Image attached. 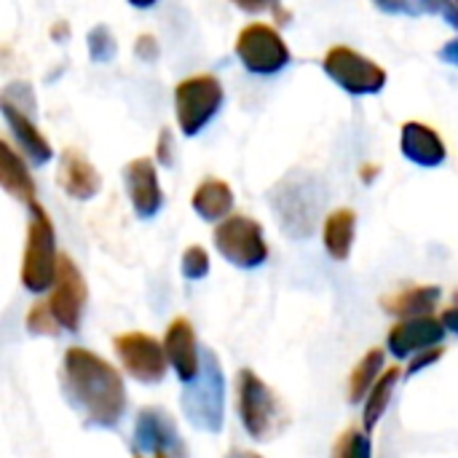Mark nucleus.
I'll list each match as a JSON object with an SVG mask.
<instances>
[{
    "label": "nucleus",
    "instance_id": "nucleus-1",
    "mask_svg": "<svg viewBox=\"0 0 458 458\" xmlns=\"http://www.w3.org/2000/svg\"><path fill=\"white\" fill-rule=\"evenodd\" d=\"M62 389L86 427L115 429L126 413L123 376L99 354L70 346L62 357Z\"/></svg>",
    "mask_w": 458,
    "mask_h": 458
},
{
    "label": "nucleus",
    "instance_id": "nucleus-2",
    "mask_svg": "<svg viewBox=\"0 0 458 458\" xmlns=\"http://www.w3.org/2000/svg\"><path fill=\"white\" fill-rule=\"evenodd\" d=\"M236 411H239L244 432L258 443L274 440L290 424V416L282 400L250 368H242L236 376Z\"/></svg>",
    "mask_w": 458,
    "mask_h": 458
},
{
    "label": "nucleus",
    "instance_id": "nucleus-3",
    "mask_svg": "<svg viewBox=\"0 0 458 458\" xmlns=\"http://www.w3.org/2000/svg\"><path fill=\"white\" fill-rule=\"evenodd\" d=\"M30 223H27V242L21 252V284L30 293H46L56 282L59 271V255H56V231L46 209L35 201L27 207Z\"/></svg>",
    "mask_w": 458,
    "mask_h": 458
},
{
    "label": "nucleus",
    "instance_id": "nucleus-4",
    "mask_svg": "<svg viewBox=\"0 0 458 458\" xmlns=\"http://www.w3.org/2000/svg\"><path fill=\"white\" fill-rule=\"evenodd\" d=\"M271 207L290 236H309L317 225L322 191L314 177L290 174L271 191Z\"/></svg>",
    "mask_w": 458,
    "mask_h": 458
},
{
    "label": "nucleus",
    "instance_id": "nucleus-5",
    "mask_svg": "<svg viewBox=\"0 0 458 458\" xmlns=\"http://www.w3.org/2000/svg\"><path fill=\"white\" fill-rule=\"evenodd\" d=\"M225 91L217 75L201 72L180 81L174 86V113L177 126L185 137H196L223 107Z\"/></svg>",
    "mask_w": 458,
    "mask_h": 458
},
{
    "label": "nucleus",
    "instance_id": "nucleus-6",
    "mask_svg": "<svg viewBox=\"0 0 458 458\" xmlns=\"http://www.w3.org/2000/svg\"><path fill=\"white\" fill-rule=\"evenodd\" d=\"M223 370L212 352H204V368L199 381L185 386L182 392V413L185 419L204 429V432H220L223 429Z\"/></svg>",
    "mask_w": 458,
    "mask_h": 458
},
{
    "label": "nucleus",
    "instance_id": "nucleus-7",
    "mask_svg": "<svg viewBox=\"0 0 458 458\" xmlns=\"http://www.w3.org/2000/svg\"><path fill=\"white\" fill-rule=\"evenodd\" d=\"M215 250L236 268H258L268 260V244L263 239V225L247 215H231L212 233Z\"/></svg>",
    "mask_w": 458,
    "mask_h": 458
},
{
    "label": "nucleus",
    "instance_id": "nucleus-8",
    "mask_svg": "<svg viewBox=\"0 0 458 458\" xmlns=\"http://www.w3.org/2000/svg\"><path fill=\"white\" fill-rule=\"evenodd\" d=\"M233 51L242 59V64L255 75H274L284 70L293 59L279 30H274L266 21H250L247 27H242Z\"/></svg>",
    "mask_w": 458,
    "mask_h": 458
},
{
    "label": "nucleus",
    "instance_id": "nucleus-9",
    "mask_svg": "<svg viewBox=\"0 0 458 458\" xmlns=\"http://www.w3.org/2000/svg\"><path fill=\"white\" fill-rule=\"evenodd\" d=\"M325 72L349 94H378L386 86V70L352 46H333L322 59Z\"/></svg>",
    "mask_w": 458,
    "mask_h": 458
},
{
    "label": "nucleus",
    "instance_id": "nucleus-10",
    "mask_svg": "<svg viewBox=\"0 0 458 458\" xmlns=\"http://www.w3.org/2000/svg\"><path fill=\"white\" fill-rule=\"evenodd\" d=\"M113 349H115V357L121 360L123 370L140 381V384H161L164 376H166V368H169V360H166V352H164V344H158L153 335L148 333H121L113 338Z\"/></svg>",
    "mask_w": 458,
    "mask_h": 458
},
{
    "label": "nucleus",
    "instance_id": "nucleus-11",
    "mask_svg": "<svg viewBox=\"0 0 458 458\" xmlns=\"http://www.w3.org/2000/svg\"><path fill=\"white\" fill-rule=\"evenodd\" d=\"M86 301H89V287L78 263L70 255H59V271H56V282L48 298V309L62 330L67 333L81 330Z\"/></svg>",
    "mask_w": 458,
    "mask_h": 458
},
{
    "label": "nucleus",
    "instance_id": "nucleus-12",
    "mask_svg": "<svg viewBox=\"0 0 458 458\" xmlns=\"http://www.w3.org/2000/svg\"><path fill=\"white\" fill-rule=\"evenodd\" d=\"M134 454L188 458V448L174 427V419L164 408H142L134 424Z\"/></svg>",
    "mask_w": 458,
    "mask_h": 458
},
{
    "label": "nucleus",
    "instance_id": "nucleus-13",
    "mask_svg": "<svg viewBox=\"0 0 458 458\" xmlns=\"http://www.w3.org/2000/svg\"><path fill=\"white\" fill-rule=\"evenodd\" d=\"M164 352H166L172 370L177 373L182 384L191 386L193 381H199L201 368H204V354L199 352L196 330L185 317H174L169 322L166 335H164Z\"/></svg>",
    "mask_w": 458,
    "mask_h": 458
},
{
    "label": "nucleus",
    "instance_id": "nucleus-14",
    "mask_svg": "<svg viewBox=\"0 0 458 458\" xmlns=\"http://www.w3.org/2000/svg\"><path fill=\"white\" fill-rule=\"evenodd\" d=\"M123 185H126V196L137 212V217L148 220L156 217L164 207V191L158 182V172H156V161L148 156H140L134 161H129L123 166Z\"/></svg>",
    "mask_w": 458,
    "mask_h": 458
},
{
    "label": "nucleus",
    "instance_id": "nucleus-15",
    "mask_svg": "<svg viewBox=\"0 0 458 458\" xmlns=\"http://www.w3.org/2000/svg\"><path fill=\"white\" fill-rule=\"evenodd\" d=\"M445 338V325L435 317H419V319H400L386 338L389 352L397 360L419 357L421 352L437 349Z\"/></svg>",
    "mask_w": 458,
    "mask_h": 458
},
{
    "label": "nucleus",
    "instance_id": "nucleus-16",
    "mask_svg": "<svg viewBox=\"0 0 458 458\" xmlns=\"http://www.w3.org/2000/svg\"><path fill=\"white\" fill-rule=\"evenodd\" d=\"M56 185L75 201H89L102 191V177L97 166L75 148H64L59 156Z\"/></svg>",
    "mask_w": 458,
    "mask_h": 458
},
{
    "label": "nucleus",
    "instance_id": "nucleus-17",
    "mask_svg": "<svg viewBox=\"0 0 458 458\" xmlns=\"http://www.w3.org/2000/svg\"><path fill=\"white\" fill-rule=\"evenodd\" d=\"M400 150L408 161H413L416 166H424V169L440 166L448 158L443 137L421 121H405L403 123Z\"/></svg>",
    "mask_w": 458,
    "mask_h": 458
},
{
    "label": "nucleus",
    "instance_id": "nucleus-18",
    "mask_svg": "<svg viewBox=\"0 0 458 458\" xmlns=\"http://www.w3.org/2000/svg\"><path fill=\"white\" fill-rule=\"evenodd\" d=\"M0 107H3V118H5V123H8L13 140L19 142V150H21L35 166L51 161L54 148H51L48 137L38 129L35 118H30L27 113L16 110L13 105H5V102H0Z\"/></svg>",
    "mask_w": 458,
    "mask_h": 458
},
{
    "label": "nucleus",
    "instance_id": "nucleus-19",
    "mask_svg": "<svg viewBox=\"0 0 458 458\" xmlns=\"http://www.w3.org/2000/svg\"><path fill=\"white\" fill-rule=\"evenodd\" d=\"M0 185L11 199L21 201L27 207L35 204V193H38L35 180H32L24 158L8 145V140L0 142Z\"/></svg>",
    "mask_w": 458,
    "mask_h": 458
},
{
    "label": "nucleus",
    "instance_id": "nucleus-20",
    "mask_svg": "<svg viewBox=\"0 0 458 458\" xmlns=\"http://www.w3.org/2000/svg\"><path fill=\"white\" fill-rule=\"evenodd\" d=\"M440 298H443V290L437 284H416L397 295L381 298V309L400 319H419V317H432Z\"/></svg>",
    "mask_w": 458,
    "mask_h": 458
},
{
    "label": "nucleus",
    "instance_id": "nucleus-21",
    "mask_svg": "<svg viewBox=\"0 0 458 458\" xmlns=\"http://www.w3.org/2000/svg\"><path fill=\"white\" fill-rule=\"evenodd\" d=\"M191 207L196 209V215L207 223L215 220H228L233 212V191L225 180L217 177H207L204 182H199V188L191 196Z\"/></svg>",
    "mask_w": 458,
    "mask_h": 458
},
{
    "label": "nucleus",
    "instance_id": "nucleus-22",
    "mask_svg": "<svg viewBox=\"0 0 458 458\" xmlns=\"http://www.w3.org/2000/svg\"><path fill=\"white\" fill-rule=\"evenodd\" d=\"M357 236V215L354 209H335L325 217L322 242L333 260H349Z\"/></svg>",
    "mask_w": 458,
    "mask_h": 458
},
{
    "label": "nucleus",
    "instance_id": "nucleus-23",
    "mask_svg": "<svg viewBox=\"0 0 458 458\" xmlns=\"http://www.w3.org/2000/svg\"><path fill=\"white\" fill-rule=\"evenodd\" d=\"M384 349H370L352 370V378H349V403L357 405V403H365L368 394L373 392V386L381 381L384 376Z\"/></svg>",
    "mask_w": 458,
    "mask_h": 458
},
{
    "label": "nucleus",
    "instance_id": "nucleus-24",
    "mask_svg": "<svg viewBox=\"0 0 458 458\" xmlns=\"http://www.w3.org/2000/svg\"><path fill=\"white\" fill-rule=\"evenodd\" d=\"M400 368H389L384 376H381V381L373 386V392L368 394V400H365V408H362V429L370 435L376 427H378V421L384 419V413H386V408H389V400H392V394H394V386H397V381H400Z\"/></svg>",
    "mask_w": 458,
    "mask_h": 458
},
{
    "label": "nucleus",
    "instance_id": "nucleus-25",
    "mask_svg": "<svg viewBox=\"0 0 458 458\" xmlns=\"http://www.w3.org/2000/svg\"><path fill=\"white\" fill-rule=\"evenodd\" d=\"M333 458H370V435L362 429H346L333 445Z\"/></svg>",
    "mask_w": 458,
    "mask_h": 458
},
{
    "label": "nucleus",
    "instance_id": "nucleus-26",
    "mask_svg": "<svg viewBox=\"0 0 458 458\" xmlns=\"http://www.w3.org/2000/svg\"><path fill=\"white\" fill-rule=\"evenodd\" d=\"M24 325H27V330H30L32 335L54 338V335H59V333H62L59 322L54 319V314H51V309H48V301H38V303H32V309L27 311Z\"/></svg>",
    "mask_w": 458,
    "mask_h": 458
},
{
    "label": "nucleus",
    "instance_id": "nucleus-27",
    "mask_svg": "<svg viewBox=\"0 0 458 458\" xmlns=\"http://www.w3.org/2000/svg\"><path fill=\"white\" fill-rule=\"evenodd\" d=\"M115 51H118V43H115L113 32L105 24H97L89 32V54H91V59L99 62V64H105V62H113L115 59Z\"/></svg>",
    "mask_w": 458,
    "mask_h": 458
},
{
    "label": "nucleus",
    "instance_id": "nucleus-28",
    "mask_svg": "<svg viewBox=\"0 0 458 458\" xmlns=\"http://www.w3.org/2000/svg\"><path fill=\"white\" fill-rule=\"evenodd\" d=\"M180 271L185 279L191 282H199L209 274V252L201 247V244H191L185 247L182 252V260H180Z\"/></svg>",
    "mask_w": 458,
    "mask_h": 458
},
{
    "label": "nucleus",
    "instance_id": "nucleus-29",
    "mask_svg": "<svg viewBox=\"0 0 458 458\" xmlns=\"http://www.w3.org/2000/svg\"><path fill=\"white\" fill-rule=\"evenodd\" d=\"M0 102L13 105L16 110L27 113L30 118H35V107H38V102H35L32 86H30V83H24V81H13V83H8V86L3 89V99H0Z\"/></svg>",
    "mask_w": 458,
    "mask_h": 458
},
{
    "label": "nucleus",
    "instance_id": "nucleus-30",
    "mask_svg": "<svg viewBox=\"0 0 458 458\" xmlns=\"http://www.w3.org/2000/svg\"><path fill=\"white\" fill-rule=\"evenodd\" d=\"M443 354H445V349H443V346H437V349H429V352H421L419 357H413V360H411V365H408L405 376L411 378V376H416V373H421V370L432 368L435 362H440V360H443Z\"/></svg>",
    "mask_w": 458,
    "mask_h": 458
},
{
    "label": "nucleus",
    "instance_id": "nucleus-31",
    "mask_svg": "<svg viewBox=\"0 0 458 458\" xmlns=\"http://www.w3.org/2000/svg\"><path fill=\"white\" fill-rule=\"evenodd\" d=\"M156 161L161 166H172L174 161V140H172V129H161L158 131V142H156Z\"/></svg>",
    "mask_w": 458,
    "mask_h": 458
},
{
    "label": "nucleus",
    "instance_id": "nucleus-32",
    "mask_svg": "<svg viewBox=\"0 0 458 458\" xmlns=\"http://www.w3.org/2000/svg\"><path fill=\"white\" fill-rule=\"evenodd\" d=\"M134 51H137L140 59L156 62V59H158V40H156L150 32H142V35L137 38V43H134Z\"/></svg>",
    "mask_w": 458,
    "mask_h": 458
},
{
    "label": "nucleus",
    "instance_id": "nucleus-33",
    "mask_svg": "<svg viewBox=\"0 0 458 458\" xmlns=\"http://www.w3.org/2000/svg\"><path fill=\"white\" fill-rule=\"evenodd\" d=\"M440 322L445 325V330H451V333H456L458 335V293H456V303H454V306H448V309L443 311Z\"/></svg>",
    "mask_w": 458,
    "mask_h": 458
},
{
    "label": "nucleus",
    "instance_id": "nucleus-34",
    "mask_svg": "<svg viewBox=\"0 0 458 458\" xmlns=\"http://www.w3.org/2000/svg\"><path fill=\"white\" fill-rule=\"evenodd\" d=\"M440 59H445L448 64H456L458 67V38L456 40H448V43L440 48Z\"/></svg>",
    "mask_w": 458,
    "mask_h": 458
},
{
    "label": "nucleus",
    "instance_id": "nucleus-35",
    "mask_svg": "<svg viewBox=\"0 0 458 458\" xmlns=\"http://www.w3.org/2000/svg\"><path fill=\"white\" fill-rule=\"evenodd\" d=\"M443 13H445V19L458 27V3H448V5H443Z\"/></svg>",
    "mask_w": 458,
    "mask_h": 458
},
{
    "label": "nucleus",
    "instance_id": "nucleus-36",
    "mask_svg": "<svg viewBox=\"0 0 458 458\" xmlns=\"http://www.w3.org/2000/svg\"><path fill=\"white\" fill-rule=\"evenodd\" d=\"M271 11H274V16L279 19V24H287L290 16H293V13H290L287 8H282V5H271Z\"/></svg>",
    "mask_w": 458,
    "mask_h": 458
},
{
    "label": "nucleus",
    "instance_id": "nucleus-37",
    "mask_svg": "<svg viewBox=\"0 0 458 458\" xmlns=\"http://www.w3.org/2000/svg\"><path fill=\"white\" fill-rule=\"evenodd\" d=\"M225 458H263L258 456V454H252V451H242V448H233V451H228V456Z\"/></svg>",
    "mask_w": 458,
    "mask_h": 458
},
{
    "label": "nucleus",
    "instance_id": "nucleus-38",
    "mask_svg": "<svg viewBox=\"0 0 458 458\" xmlns=\"http://www.w3.org/2000/svg\"><path fill=\"white\" fill-rule=\"evenodd\" d=\"M131 454H134V451H131ZM134 458H142V454H134Z\"/></svg>",
    "mask_w": 458,
    "mask_h": 458
},
{
    "label": "nucleus",
    "instance_id": "nucleus-39",
    "mask_svg": "<svg viewBox=\"0 0 458 458\" xmlns=\"http://www.w3.org/2000/svg\"><path fill=\"white\" fill-rule=\"evenodd\" d=\"M153 458H169V456H153Z\"/></svg>",
    "mask_w": 458,
    "mask_h": 458
}]
</instances>
